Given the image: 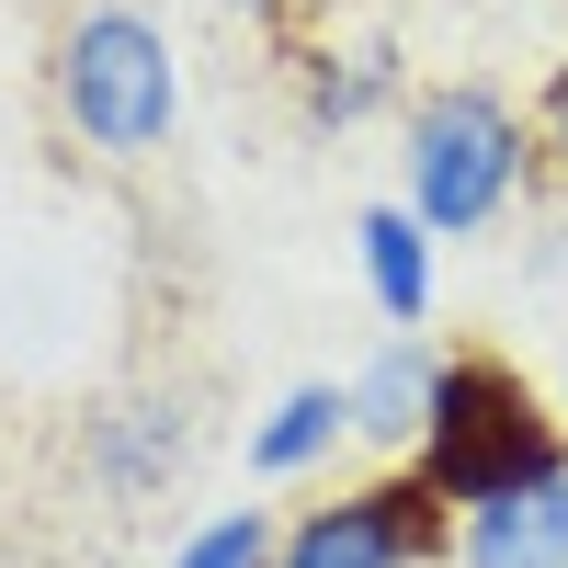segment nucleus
<instances>
[{
    "label": "nucleus",
    "mask_w": 568,
    "mask_h": 568,
    "mask_svg": "<svg viewBox=\"0 0 568 568\" xmlns=\"http://www.w3.org/2000/svg\"><path fill=\"white\" fill-rule=\"evenodd\" d=\"M420 478L455 511H500L568 478V420H546V398L511 375L500 353H444L433 409H420Z\"/></svg>",
    "instance_id": "1"
},
{
    "label": "nucleus",
    "mask_w": 568,
    "mask_h": 568,
    "mask_svg": "<svg viewBox=\"0 0 568 568\" xmlns=\"http://www.w3.org/2000/svg\"><path fill=\"white\" fill-rule=\"evenodd\" d=\"M524 114L500 103L489 80H444V91H420L409 103V149H398V171H409V216L433 227V240H466V227H489L511 194H524Z\"/></svg>",
    "instance_id": "2"
},
{
    "label": "nucleus",
    "mask_w": 568,
    "mask_h": 568,
    "mask_svg": "<svg viewBox=\"0 0 568 568\" xmlns=\"http://www.w3.org/2000/svg\"><path fill=\"white\" fill-rule=\"evenodd\" d=\"M58 114L103 160H149L160 136H171L182 69H171V34L136 12V0H91V12L58 34Z\"/></svg>",
    "instance_id": "3"
},
{
    "label": "nucleus",
    "mask_w": 568,
    "mask_h": 568,
    "mask_svg": "<svg viewBox=\"0 0 568 568\" xmlns=\"http://www.w3.org/2000/svg\"><path fill=\"white\" fill-rule=\"evenodd\" d=\"M433 557H455V500L420 466H398L375 489H342V500L284 524V568H433Z\"/></svg>",
    "instance_id": "4"
},
{
    "label": "nucleus",
    "mask_w": 568,
    "mask_h": 568,
    "mask_svg": "<svg viewBox=\"0 0 568 568\" xmlns=\"http://www.w3.org/2000/svg\"><path fill=\"white\" fill-rule=\"evenodd\" d=\"M455 568H568V478L535 489V500L466 511L455 524Z\"/></svg>",
    "instance_id": "5"
},
{
    "label": "nucleus",
    "mask_w": 568,
    "mask_h": 568,
    "mask_svg": "<svg viewBox=\"0 0 568 568\" xmlns=\"http://www.w3.org/2000/svg\"><path fill=\"white\" fill-rule=\"evenodd\" d=\"M353 251H364V284H375V307H387L398 329L433 318V227H420L409 205H364L353 216Z\"/></svg>",
    "instance_id": "6"
},
{
    "label": "nucleus",
    "mask_w": 568,
    "mask_h": 568,
    "mask_svg": "<svg viewBox=\"0 0 568 568\" xmlns=\"http://www.w3.org/2000/svg\"><path fill=\"white\" fill-rule=\"evenodd\" d=\"M433 375H444V353L420 342V329H398V342H387V353H375V364L353 375V433H364V444H420Z\"/></svg>",
    "instance_id": "7"
},
{
    "label": "nucleus",
    "mask_w": 568,
    "mask_h": 568,
    "mask_svg": "<svg viewBox=\"0 0 568 568\" xmlns=\"http://www.w3.org/2000/svg\"><path fill=\"white\" fill-rule=\"evenodd\" d=\"M342 433H353V387H342V375H307V387H284L273 420L251 433V466H262V478H307Z\"/></svg>",
    "instance_id": "8"
},
{
    "label": "nucleus",
    "mask_w": 568,
    "mask_h": 568,
    "mask_svg": "<svg viewBox=\"0 0 568 568\" xmlns=\"http://www.w3.org/2000/svg\"><path fill=\"white\" fill-rule=\"evenodd\" d=\"M171 466H182V420H171V398H149V409H114V420H91V478H103L114 500L160 489Z\"/></svg>",
    "instance_id": "9"
},
{
    "label": "nucleus",
    "mask_w": 568,
    "mask_h": 568,
    "mask_svg": "<svg viewBox=\"0 0 568 568\" xmlns=\"http://www.w3.org/2000/svg\"><path fill=\"white\" fill-rule=\"evenodd\" d=\"M171 568H284V524H273V511H216V524L182 535Z\"/></svg>",
    "instance_id": "10"
},
{
    "label": "nucleus",
    "mask_w": 568,
    "mask_h": 568,
    "mask_svg": "<svg viewBox=\"0 0 568 568\" xmlns=\"http://www.w3.org/2000/svg\"><path fill=\"white\" fill-rule=\"evenodd\" d=\"M387 91H398V69H387V45H375V58H353V69H307V114L318 125H364Z\"/></svg>",
    "instance_id": "11"
},
{
    "label": "nucleus",
    "mask_w": 568,
    "mask_h": 568,
    "mask_svg": "<svg viewBox=\"0 0 568 568\" xmlns=\"http://www.w3.org/2000/svg\"><path fill=\"white\" fill-rule=\"evenodd\" d=\"M546 149H557V160H568V69H557V80H546Z\"/></svg>",
    "instance_id": "12"
},
{
    "label": "nucleus",
    "mask_w": 568,
    "mask_h": 568,
    "mask_svg": "<svg viewBox=\"0 0 568 568\" xmlns=\"http://www.w3.org/2000/svg\"><path fill=\"white\" fill-rule=\"evenodd\" d=\"M251 12H262V0H251Z\"/></svg>",
    "instance_id": "13"
}]
</instances>
